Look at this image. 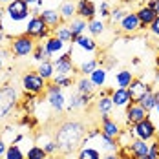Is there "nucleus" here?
<instances>
[{
  "mask_svg": "<svg viewBox=\"0 0 159 159\" xmlns=\"http://www.w3.org/2000/svg\"><path fill=\"white\" fill-rule=\"evenodd\" d=\"M148 31L152 33L154 37H157V39H159V16L156 18V20H154V22H152V24H150V28H148Z\"/></svg>",
  "mask_w": 159,
  "mask_h": 159,
  "instance_id": "nucleus-43",
  "label": "nucleus"
},
{
  "mask_svg": "<svg viewBox=\"0 0 159 159\" xmlns=\"http://www.w3.org/2000/svg\"><path fill=\"white\" fill-rule=\"evenodd\" d=\"M44 46L48 49V53L51 55V59H57V57H61L62 53H66L71 44H66L62 40H59L57 37H49L48 40H44Z\"/></svg>",
  "mask_w": 159,
  "mask_h": 159,
  "instance_id": "nucleus-17",
  "label": "nucleus"
},
{
  "mask_svg": "<svg viewBox=\"0 0 159 159\" xmlns=\"http://www.w3.org/2000/svg\"><path fill=\"white\" fill-rule=\"evenodd\" d=\"M71 46H73V49H80L82 53H95L97 49H99V42H97L92 35L82 33V35H79V37L73 40Z\"/></svg>",
  "mask_w": 159,
  "mask_h": 159,
  "instance_id": "nucleus-13",
  "label": "nucleus"
},
{
  "mask_svg": "<svg viewBox=\"0 0 159 159\" xmlns=\"http://www.w3.org/2000/svg\"><path fill=\"white\" fill-rule=\"evenodd\" d=\"M88 134V126L84 121L80 119H62L61 123H57V126L53 130V139L59 146V154H71L75 150H79L84 137Z\"/></svg>",
  "mask_w": 159,
  "mask_h": 159,
  "instance_id": "nucleus-1",
  "label": "nucleus"
},
{
  "mask_svg": "<svg viewBox=\"0 0 159 159\" xmlns=\"http://www.w3.org/2000/svg\"><path fill=\"white\" fill-rule=\"evenodd\" d=\"M6 16H4V28L6 31L9 30V26H18L20 33L26 31V24L31 18V9L24 0H15L11 4L6 6Z\"/></svg>",
  "mask_w": 159,
  "mask_h": 159,
  "instance_id": "nucleus-2",
  "label": "nucleus"
},
{
  "mask_svg": "<svg viewBox=\"0 0 159 159\" xmlns=\"http://www.w3.org/2000/svg\"><path fill=\"white\" fill-rule=\"evenodd\" d=\"M104 154L101 152V148H97L90 143H82L77 152V159H102Z\"/></svg>",
  "mask_w": 159,
  "mask_h": 159,
  "instance_id": "nucleus-20",
  "label": "nucleus"
},
{
  "mask_svg": "<svg viewBox=\"0 0 159 159\" xmlns=\"http://www.w3.org/2000/svg\"><path fill=\"white\" fill-rule=\"evenodd\" d=\"M95 86L93 82L90 80V77H84V75H79V79H75V92L77 93H86V95H93L95 93Z\"/></svg>",
  "mask_w": 159,
  "mask_h": 159,
  "instance_id": "nucleus-23",
  "label": "nucleus"
},
{
  "mask_svg": "<svg viewBox=\"0 0 159 159\" xmlns=\"http://www.w3.org/2000/svg\"><path fill=\"white\" fill-rule=\"evenodd\" d=\"M126 90H128V93H130L132 104H139V101H141L148 92H152L154 86L148 84V82H144V80L139 79V77H134V80L130 82V86H128Z\"/></svg>",
  "mask_w": 159,
  "mask_h": 159,
  "instance_id": "nucleus-10",
  "label": "nucleus"
},
{
  "mask_svg": "<svg viewBox=\"0 0 159 159\" xmlns=\"http://www.w3.org/2000/svg\"><path fill=\"white\" fill-rule=\"evenodd\" d=\"M4 16H6V11L0 7V24H4Z\"/></svg>",
  "mask_w": 159,
  "mask_h": 159,
  "instance_id": "nucleus-51",
  "label": "nucleus"
},
{
  "mask_svg": "<svg viewBox=\"0 0 159 159\" xmlns=\"http://www.w3.org/2000/svg\"><path fill=\"white\" fill-rule=\"evenodd\" d=\"M77 16H80L86 22L97 18V6L92 0H79L77 2Z\"/></svg>",
  "mask_w": 159,
  "mask_h": 159,
  "instance_id": "nucleus-18",
  "label": "nucleus"
},
{
  "mask_svg": "<svg viewBox=\"0 0 159 159\" xmlns=\"http://www.w3.org/2000/svg\"><path fill=\"white\" fill-rule=\"evenodd\" d=\"M40 148H44V152L48 154V156H57L59 154V146L55 143V139H53V135H48V134H39L37 135V143Z\"/></svg>",
  "mask_w": 159,
  "mask_h": 159,
  "instance_id": "nucleus-19",
  "label": "nucleus"
},
{
  "mask_svg": "<svg viewBox=\"0 0 159 159\" xmlns=\"http://www.w3.org/2000/svg\"><path fill=\"white\" fill-rule=\"evenodd\" d=\"M154 82H156V84H159V68L154 71Z\"/></svg>",
  "mask_w": 159,
  "mask_h": 159,
  "instance_id": "nucleus-50",
  "label": "nucleus"
},
{
  "mask_svg": "<svg viewBox=\"0 0 159 159\" xmlns=\"http://www.w3.org/2000/svg\"><path fill=\"white\" fill-rule=\"evenodd\" d=\"M49 156L44 152V148H40L39 144H31L26 152V159H48Z\"/></svg>",
  "mask_w": 159,
  "mask_h": 159,
  "instance_id": "nucleus-36",
  "label": "nucleus"
},
{
  "mask_svg": "<svg viewBox=\"0 0 159 159\" xmlns=\"http://www.w3.org/2000/svg\"><path fill=\"white\" fill-rule=\"evenodd\" d=\"M90 80L93 82V86L95 88H104L106 86V82H108V70L106 68H95L93 71H92V75H90Z\"/></svg>",
  "mask_w": 159,
  "mask_h": 159,
  "instance_id": "nucleus-25",
  "label": "nucleus"
},
{
  "mask_svg": "<svg viewBox=\"0 0 159 159\" xmlns=\"http://www.w3.org/2000/svg\"><path fill=\"white\" fill-rule=\"evenodd\" d=\"M137 159H148V156H144V157H137Z\"/></svg>",
  "mask_w": 159,
  "mask_h": 159,
  "instance_id": "nucleus-58",
  "label": "nucleus"
},
{
  "mask_svg": "<svg viewBox=\"0 0 159 159\" xmlns=\"http://www.w3.org/2000/svg\"><path fill=\"white\" fill-rule=\"evenodd\" d=\"M111 101H113V106L115 108H126L128 104L132 102L130 101V93H128V90H125V88H115L113 93H111Z\"/></svg>",
  "mask_w": 159,
  "mask_h": 159,
  "instance_id": "nucleus-24",
  "label": "nucleus"
},
{
  "mask_svg": "<svg viewBox=\"0 0 159 159\" xmlns=\"http://www.w3.org/2000/svg\"><path fill=\"white\" fill-rule=\"evenodd\" d=\"M48 159H62V157H61V156H49Z\"/></svg>",
  "mask_w": 159,
  "mask_h": 159,
  "instance_id": "nucleus-55",
  "label": "nucleus"
},
{
  "mask_svg": "<svg viewBox=\"0 0 159 159\" xmlns=\"http://www.w3.org/2000/svg\"><path fill=\"white\" fill-rule=\"evenodd\" d=\"M33 61H37V62H46V61H53L51 59V55L48 53V49H46V46H44V42H37V46H35V49H33L31 53Z\"/></svg>",
  "mask_w": 159,
  "mask_h": 159,
  "instance_id": "nucleus-33",
  "label": "nucleus"
},
{
  "mask_svg": "<svg viewBox=\"0 0 159 159\" xmlns=\"http://www.w3.org/2000/svg\"><path fill=\"white\" fill-rule=\"evenodd\" d=\"M139 104H141L148 113H150L152 110H156V106H157V97H156V92H154V90H152V92H148V93L139 101Z\"/></svg>",
  "mask_w": 159,
  "mask_h": 159,
  "instance_id": "nucleus-35",
  "label": "nucleus"
},
{
  "mask_svg": "<svg viewBox=\"0 0 159 159\" xmlns=\"http://www.w3.org/2000/svg\"><path fill=\"white\" fill-rule=\"evenodd\" d=\"M86 31H88V35H92L93 39L95 37H101V35H104V31H106V24H104L102 18H93V20L88 22Z\"/></svg>",
  "mask_w": 159,
  "mask_h": 159,
  "instance_id": "nucleus-27",
  "label": "nucleus"
},
{
  "mask_svg": "<svg viewBox=\"0 0 159 159\" xmlns=\"http://www.w3.org/2000/svg\"><path fill=\"white\" fill-rule=\"evenodd\" d=\"M39 16L46 22V26H48L49 30H55V28H59L61 24H64L62 16H61V11L59 9H55V7H46V9H42Z\"/></svg>",
  "mask_w": 159,
  "mask_h": 159,
  "instance_id": "nucleus-16",
  "label": "nucleus"
},
{
  "mask_svg": "<svg viewBox=\"0 0 159 159\" xmlns=\"http://www.w3.org/2000/svg\"><path fill=\"white\" fill-rule=\"evenodd\" d=\"M53 82L64 90V88H71V86H75V77H68V75H55V77H53Z\"/></svg>",
  "mask_w": 159,
  "mask_h": 159,
  "instance_id": "nucleus-39",
  "label": "nucleus"
},
{
  "mask_svg": "<svg viewBox=\"0 0 159 159\" xmlns=\"http://www.w3.org/2000/svg\"><path fill=\"white\" fill-rule=\"evenodd\" d=\"M53 37H57L59 40H62L66 44H73V40H75L73 35H71V31H70V28H68V22H64L59 28H55V30H53Z\"/></svg>",
  "mask_w": 159,
  "mask_h": 159,
  "instance_id": "nucleus-30",
  "label": "nucleus"
},
{
  "mask_svg": "<svg viewBox=\"0 0 159 159\" xmlns=\"http://www.w3.org/2000/svg\"><path fill=\"white\" fill-rule=\"evenodd\" d=\"M119 30L125 35H134V33L141 31V22L137 18V13L135 11H128L125 15V18L121 20V24H119Z\"/></svg>",
  "mask_w": 159,
  "mask_h": 159,
  "instance_id": "nucleus-14",
  "label": "nucleus"
},
{
  "mask_svg": "<svg viewBox=\"0 0 159 159\" xmlns=\"http://www.w3.org/2000/svg\"><path fill=\"white\" fill-rule=\"evenodd\" d=\"M7 146H9V144H7L4 139H2V137H0V159L6 156V150H7Z\"/></svg>",
  "mask_w": 159,
  "mask_h": 159,
  "instance_id": "nucleus-46",
  "label": "nucleus"
},
{
  "mask_svg": "<svg viewBox=\"0 0 159 159\" xmlns=\"http://www.w3.org/2000/svg\"><path fill=\"white\" fill-rule=\"evenodd\" d=\"M95 108L101 115H110L111 110H113L115 106H113L111 97H97L95 99Z\"/></svg>",
  "mask_w": 159,
  "mask_h": 159,
  "instance_id": "nucleus-31",
  "label": "nucleus"
},
{
  "mask_svg": "<svg viewBox=\"0 0 159 159\" xmlns=\"http://www.w3.org/2000/svg\"><path fill=\"white\" fill-rule=\"evenodd\" d=\"M101 132L104 135L111 137V139H119V135L123 132V126H121V123L111 119L110 115H101Z\"/></svg>",
  "mask_w": 159,
  "mask_h": 159,
  "instance_id": "nucleus-12",
  "label": "nucleus"
},
{
  "mask_svg": "<svg viewBox=\"0 0 159 159\" xmlns=\"http://www.w3.org/2000/svg\"><path fill=\"white\" fill-rule=\"evenodd\" d=\"M4 159H26V154L22 152V148H20L18 144L9 143L7 150H6V156H4Z\"/></svg>",
  "mask_w": 159,
  "mask_h": 159,
  "instance_id": "nucleus-37",
  "label": "nucleus"
},
{
  "mask_svg": "<svg viewBox=\"0 0 159 159\" xmlns=\"http://www.w3.org/2000/svg\"><path fill=\"white\" fill-rule=\"evenodd\" d=\"M121 2V6H128V4H135L137 0H119Z\"/></svg>",
  "mask_w": 159,
  "mask_h": 159,
  "instance_id": "nucleus-49",
  "label": "nucleus"
},
{
  "mask_svg": "<svg viewBox=\"0 0 159 159\" xmlns=\"http://www.w3.org/2000/svg\"><path fill=\"white\" fill-rule=\"evenodd\" d=\"M59 11L64 22H70L77 16V2L75 0H62L59 6Z\"/></svg>",
  "mask_w": 159,
  "mask_h": 159,
  "instance_id": "nucleus-22",
  "label": "nucleus"
},
{
  "mask_svg": "<svg viewBox=\"0 0 159 159\" xmlns=\"http://www.w3.org/2000/svg\"><path fill=\"white\" fill-rule=\"evenodd\" d=\"M9 37H7V33H6V28H4V24H0V48H4V44H6V40H7Z\"/></svg>",
  "mask_w": 159,
  "mask_h": 159,
  "instance_id": "nucleus-44",
  "label": "nucleus"
},
{
  "mask_svg": "<svg viewBox=\"0 0 159 159\" xmlns=\"http://www.w3.org/2000/svg\"><path fill=\"white\" fill-rule=\"evenodd\" d=\"M75 2H79V0H75Z\"/></svg>",
  "mask_w": 159,
  "mask_h": 159,
  "instance_id": "nucleus-60",
  "label": "nucleus"
},
{
  "mask_svg": "<svg viewBox=\"0 0 159 159\" xmlns=\"http://www.w3.org/2000/svg\"><path fill=\"white\" fill-rule=\"evenodd\" d=\"M11 2H15V0H0V4H4V6H7V4H11Z\"/></svg>",
  "mask_w": 159,
  "mask_h": 159,
  "instance_id": "nucleus-53",
  "label": "nucleus"
},
{
  "mask_svg": "<svg viewBox=\"0 0 159 159\" xmlns=\"http://www.w3.org/2000/svg\"><path fill=\"white\" fill-rule=\"evenodd\" d=\"M93 95H86V93H71L68 97V102H66V110L68 111H75V110H84L90 102H92Z\"/></svg>",
  "mask_w": 159,
  "mask_h": 159,
  "instance_id": "nucleus-15",
  "label": "nucleus"
},
{
  "mask_svg": "<svg viewBox=\"0 0 159 159\" xmlns=\"http://www.w3.org/2000/svg\"><path fill=\"white\" fill-rule=\"evenodd\" d=\"M2 71H4V61L0 59V73H2Z\"/></svg>",
  "mask_w": 159,
  "mask_h": 159,
  "instance_id": "nucleus-54",
  "label": "nucleus"
},
{
  "mask_svg": "<svg viewBox=\"0 0 159 159\" xmlns=\"http://www.w3.org/2000/svg\"><path fill=\"white\" fill-rule=\"evenodd\" d=\"M117 157L119 159H137L134 156V152L130 150V146H119L117 150Z\"/></svg>",
  "mask_w": 159,
  "mask_h": 159,
  "instance_id": "nucleus-41",
  "label": "nucleus"
},
{
  "mask_svg": "<svg viewBox=\"0 0 159 159\" xmlns=\"http://www.w3.org/2000/svg\"><path fill=\"white\" fill-rule=\"evenodd\" d=\"M40 77L44 80H53V77H55V66H53V61H46V62H40L39 66H37V70H35Z\"/></svg>",
  "mask_w": 159,
  "mask_h": 159,
  "instance_id": "nucleus-26",
  "label": "nucleus"
},
{
  "mask_svg": "<svg viewBox=\"0 0 159 159\" xmlns=\"http://www.w3.org/2000/svg\"><path fill=\"white\" fill-rule=\"evenodd\" d=\"M156 111H157V115H159V101H157V106H156Z\"/></svg>",
  "mask_w": 159,
  "mask_h": 159,
  "instance_id": "nucleus-57",
  "label": "nucleus"
},
{
  "mask_svg": "<svg viewBox=\"0 0 159 159\" xmlns=\"http://www.w3.org/2000/svg\"><path fill=\"white\" fill-rule=\"evenodd\" d=\"M146 117H150V113L144 110L141 104H128L125 108V125L126 126H135L137 123L144 121Z\"/></svg>",
  "mask_w": 159,
  "mask_h": 159,
  "instance_id": "nucleus-11",
  "label": "nucleus"
},
{
  "mask_svg": "<svg viewBox=\"0 0 159 159\" xmlns=\"http://www.w3.org/2000/svg\"><path fill=\"white\" fill-rule=\"evenodd\" d=\"M53 66H55V75H68V77H75L79 73V66L75 64L71 51L68 49L61 57L53 59Z\"/></svg>",
  "mask_w": 159,
  "mask_h": 159,
  "instance_id": "nucleus-8",
  "label": "nucleus"
},
{
  "mask_svg": "<svg viewBox=\"0 0 159 159\" xmlns=\"http://www.w3.org/2000/svg\"><path fill=\"white\" fill-rule=\"evenodd\" d=\"M44 95H46V104H48V106H49L53 111H57V113H62V111L66 110L68 97L64 95L62 88H61V86H57L53 80H49V82H48Z\"/></svg>",
  "mask_w": 159,
  "mask_h": 159,
  "instance_id": "nucleus-4",
  "label": "nucleus"
},
{
  "mask_svg": "<svg viewBox=\"0 0 159 159\" xmlns=\"http://www.w3.org/2000/svg\"><path fill=\"white\" fill-rule=\"evenodd\" d=\"M9 57H13L11 51H9V48H0V59H2V61H7Z\"/></svg>",
  "mask_w": 159,
  "mask_h": 159,
  "instance_id": "nucleus-45",
  "label": "nucleus"
},
{
  "mask_svg": "<svg viewBox=\"0 0 159 159\" xmlns=\"http://www.w3.org/2000/svg\"><path fill=\"white\" fill-rule=\"evenodd\" d=\"M148 159H159V137H156L150 143V152H148Z\"/></svg>",
  "mask_w": 159,
  "mask_h": 159,
  "instance_id": "nucleus-42",
  "label": "nucleus"
},
{
  "mask_svg": "<svg viewBox=\"0 0 159 159\" xmlns=\"http://www.w3.org/2000/svg\"><path fill=\"white\" fill-rule=\"evenodd\" d=\"M126 13H128V11L123 7V6H117V7H113V9H111L110 18H108V20H110L111 24H121V20L125 18Z\"/></svg>",
  "mask_w": 159,
  "mask_h": 159,
  "instance_id": "nucleus-38",
  "label": "nucleus"
},
{
  "mask_svg": "<svg viewBox=\"0 0 159 159\" xmlns=\"http://www.w3.org/2000/svg\"><path fill=\"white\" fill-rule=\"evenodd\" d=\"M99 68V61L97 59H86L79 64V75H84V77H90L92 71Z\"/></svg>",
  "mask_w": 159,
  "mask_h": 159,
  "instance_id": "nucleus-34",
  "label": "nucleus"
},
{
  "mask_svg": "<svg viewBox=\"0 0 159 159\" xmlns=\"http://www.w3.org/2000/svg\"><path fill=\"white\" fill-rule=\"evenodd\" d=\"M156 126H157V130H159V123H157V125H156Z\"/></svg>",
  "mask_w": 159,
  "mask_h": 159,
  "instance_id": "nucleus-59",
  "label": "nucleus"
},
{
  "mask_svg": "<svg viewBox=\"0 0 159 159\" xmlns=\"http://www.w3.org/2000/svg\"><path fill=\"white\" fill-rule=\"evenodd\" d=\"M156 66H157V68H159V55H157V57H156Z\"/></svg>",
  "mask_w": 159,
  "mask_h": 159,
  "instance_id": "nucleus-56",
  "label": "nucleus"
},
{
  "mask_svg": "<svg viewBox=\"0 0 159 159\" xmlns=\"http://www.w3.org/2000/svg\"><path fill=\"white\" fill-rule=\"evenodd\" d=\"M97 13L101 15V18H102V20H104V18H110V13H111L110 4H108L106 0H102V2L99 4V9H97Z\"/></svg>",
  "mask_w": 159,
  "mask_h": 159,
  "instance_id": "nucleus-40",
  "label": "nucleus"
},
{
  "mask_svg": "<svg viewBox=\"0 0 159 159\" xmlns=\"http://www.w3.org/2000/svg\"><path fill=\"white\" fill-rule=\"evenodd\" d=\"M102 159H119V157H117V152H111V154H104Z\"/></svg>",
  "mask_w": 159,
  "mask_h": 159,
  "instance_id": "nucleus-48",
  "label": "nucleus"
},
{
  "mask_svg": "<svg viewBox=\"0 0 159 159\" xmlns=\"http://www.w3.org/2000/svg\"><path fill=\"white\" fill-rule=\"evenodd\" d=\"M132 80H134V73L130 70H126V68L125 70H119L115 73V84H117V88H125L126 90Z\"/></svg>",
  "mask_w": 159,
  "mask_h": 159,
  "instance_id": "nucleus-32",
  "label": "nucleus"
},
{
  "mask_svg": "<svg viewBox=\"0 0 159 159\" xmlns=\"http://www.w3.org/2000/svg\"><path fill=\"white\" fill-rule=\"evenodd\" d=\"M20 104V92L15 84H2L0 86V123L6 121L15 108Z\"/></svg>",
  "mask_w": 159,
  "mask_h": 159,
  "instance_id": "nucleus-3",
  "label": "nucleus"
},
{
  "mask_svg": "<svg viewBox=\"0 0 159 159\" xmlns=\"http://www.w3.org/2000/svg\"><path fill=\"white\" fill-rule=\"evenodd\" d=\"M132 132H134L135 139H141V141H146V143H152L157 137V126L150 117H146L144 121L137 123L135 126H132Z\"/></svg>",
  "mask_w": 159,
  "mask_h": 159,
  "instance_id": "nucleus-9",
  "label": "nucleus"
},
{
  "mask_svg": "<svg viewBox=\"0 0 159 159\" xmlns=\"http://www.w3.org/2000/svg\"><path fill=\"white\" fill-rule=\"evenodd\" d=\"M37 46V42L33 40L31 37L28 35H18V37H13L11 42H9V51L11 55L16 57V59H24V57H30L33 53V49Z\"/></svg>",
  "mask_w": 159,
  "mask_h": 159,
  "instance_id": "nucleus-6",
  "label": "nucleus"
},
{
  "mask_svg": "<svg viewBox=\"0 0 159 159\" xmlns=\"http://www.w3.org/2000/svg\"><path fill=\"white\" fill-rule=\"evenodd\" d=\"M24 2H26L30 7H31V6H35V7H37V11H39V7L42 6V0H24ZM39 13H40V11H39Z\"/></svg>",
  "mask_w": 159,
  "mask_h": 159,
  "instance_id": "nucleus-47",
  "label": "nucleus"
},
{
  "mask_svg": "<svg viewBox=\"0 0 159 159\" xmlns=\"http://www.w3.org/2000/svg\"><path fill=\"white\" fill-rule=\"evenodd\" d=\"M24 35L31 37L33 40H48L49 37H53V30H49L46 22L39 15H31V18L26 24V31Z\"/></svg>",
  "mask_w": 159,
  "mask_h": 159,
  "instance_id": "nucleus-5",
  "label": "nucleus"
},
{
  "mask_svg": "<svg viewBox=\"0 0 159 159\" xmlns=\"http://www.w3.org/2000/svg\"><path fill=\"white\" fill-rule=\"evenodd\" d=\"M154 11H156L157 16H159V0H156V7H154Z\"/></svg>",
  "mask_w": 159,
  "mask_h": 159,
  "instance_id": "nucleus-52",
  "label": "nucleus"
},
{
  "mask_svg": "<svg viewBox=\"0 0 159 159\" xmlns=\"http://www.w3.org/2000/svg\"><path fill=\"white\" fill-rule=\"evenodd\" d=\"M128 146H130V150L134 152L135 157H144V156H148V152H150V143L141 141V139H134Z\"/></svg>",
  "mask_w": 159,
  "mask_h": 159,
  "instance_id": "nucleus-28",
  "label": "nucleus"
},
{
  "mask_svg": "<svg viewBox=\"0 0 159 159\" xmlns=\"http://www.w3.org/2000/svg\"><path fill=\"white\" fill-rule=\"evenodd\" d=\"M137 18H139V22H141V30H148L150 28V24L157 18V13L154 11V9H150V7H146V6H141L137 11Z\"/></svg>",
  "mask_w": 159,
  "mask_h": 159,
  "instance_id": "nucleus-21",
  "label": "nucleus"
},
{
  "mask_svg": "<svg viewBox=\"0 0 159 159\" xmlns=\"http://www.w3.org/2000/svg\"><path fill=\"white\" fill-rule=\"evenodd\" d=\"M68 28H70V31H71V35H73V39H77L79 35L86 33L88 22H86V20H82L80 16H75L73 20H70V22H68Z\"/></svg>",
  "mask_w": 159,
  "mask_h": 159,
  "instance_id": "nucleus-29",
  "label": "nucleus"
},
{
  "mask_svg": "<svg viewBox=\"0 0 159 159\" xmlns=\"http://www.w3.org/2000/svg\"><path fill=\"white\" fill-rule=\"evenodd\" d=\"M20 86L26 93H33V95H42L46 92L48 80H44L37 71H26L20 79Z\"/></svg>",
  "mask_w": 159,
  "mask_h": 159,
  "instance_id": "nucleus-7",
  "label": "nucleus"
}]
</instances>
